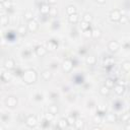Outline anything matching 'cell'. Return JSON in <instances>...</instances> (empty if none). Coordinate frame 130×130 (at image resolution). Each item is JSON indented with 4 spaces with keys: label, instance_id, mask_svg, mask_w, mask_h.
Instances as JSON below:
<instances>
[{
    "label": "cell",
    "instance_id": "14",
    "mask_svg": "<svg viewBox=\"0 0 130 130\" xmlns=\"http://www.w3.org/2000/svg\"><path fill=\"white\" fill-rule=\"evenodd\" d=\"M101 36H102V30H101L100 28L95 27V28L91 29V37H93L94 39H98V38H100Z\"/></svg>",
    "mask_w": 130,
    "mask_h": 130
},
{
    "label": "cell",
    "instance_id": "45",
    "mask_svg": "<svg viewBox=\"0 0 130 130\" xmlns=\"http://www.w3.org/2000/svg\"><path fill=\"white\" fill-rule=\"evenodd\" d=\"M129 87H130V84H129Z\"/></svg>",
    "mask_w": 130,
    "mask_h": 130
},
{
    "label": "cell",
    "instance_id": "33",
    "mask_svg": "<svg viewBox=\"0 0 130 130\" xmlns=\"http://www.w3.org/2000/svg\"><path fill=\"white\" fill-rule=\"evenodd\" d=\"M8 23V17L5 16V15H2L1 16V24L2 25H6Z\"/></svg>",
    "mask_w": 130,
    "mask_h": 130
},
{
    "label": "cell",
    "instance_id": "21",
    "mask_svg": "<svg viewBox=\"0 0 130 130\" xmlns=\"http://www.w3.org/2000/svg\"><path fill=\"white\" fill-rule=\"evenodd\" d=\"M86 63L88 65H93L95 63V57L94 56H88V57H86Z\"/></svg>",
    "mask_w": 130,
    "mask_h": 130
},
{
    "label": "cell",
    "instance_id": "41",
    "mask_svg": "<svg viewBox=\"0 0 130 130\" xmlns=\"http://www.w3.org/2000/svg\"><path fill=\"white\" fill-rule=\"evenodd\" d=\"M98 3H100V4H104L105 2H106V0H95Z\"/></svg>",
    "mask_w": 130,
    "mask_h": 130
},
{
    "label": "cell",
    "instance_id": "26",
    "mask_svg": "<svg viewBox=\"0 0 130 130\" xmlns=\"http://www.w3.org/2000/svg\"><path fill=\"white\" fill-rule=\"evenodd\" d=\"M49 112L52 113V114H54V115H56V114L58 113V108H57V106H55V105L50 106V107H49Z\"/></svg>",
    "mask_w": 130,
    "mask_h": 130
},
{
    "label": "cell",
    "instance_id": "9",
    "mask_svg": "<svg viewBox=\"0 0 130 130\" xmlns=\"http://www.w3.org/2000/svg\"><path fill=\"white\" fill-rule=\"evenodd\" d=\"M108 48L111 52H117L118 49H119V44L117 41H111L108 45Z\"/></svg>",
    "mask_w": 130,
    "mask_h": 130
},
{
    "label": "cell",
    "instance_id": "44",
    "mask_svg": "<svg viewBox=\"0 0 130 130\" xmlns=\"http://www.w3.org/2000/svg\"><path fill=\"white\" fill-rule=\"evenodd\" d=\"M129 22H130V18H129Z\"/></svg>",
    "mask_w": 130,
    "mask_h": 130
},
{
    "label": "cell",
    "instance_id": "25",
    "mask_svg": "<svg viewBox=\"0 0 130 130\" xmlns=\"http://www.w3.org/2000/svg\"><path fill=\"white\" fill-rule=\"evenodd\" d=\"M26 29H27V26L25 27L24 25H19L17 31H18L20 35H25V34H26Z\"/></svg>",
    "mask_w": 130,
    "mask_h": 130
},
{
    "label": "cell",
    "instance_id": "13",
    "mask_svg": "<svg viewBox=\"0 0 130 130\" xmlns=\"http://www.w3.org/2000/svg\"><path fill=\"white\" fill-rule=\"evenodd\" d=\"M56 48H57V43L54 42L53 40H52V41H49V42L47 43V50H49V51H54Z\"/></svg>",
    "mask_w": 130,
    "mask_h": 130
},
{
    "label": "cell",
    "instance_id": "36",
    "mask_svg": "<svg viewBox=\"0 0 130 130\" xmlns=\"http://www.w3.org/2000/svg\"><path fill=\"white\" fill-rule=\"evenodd\" d=\"M129 118H130V113H129V114H125V115L122 117V120H123V121H125V122H127Z\"/></svg>",
    "mask_w": 130,
    "mask_h": 130
},
{
    "label": "cell",
    "instance_id": "37",
    "mask_svg": "<svg viewBox=\"0 0 130 130\" xmlns=\"http://www.w3.org/2000/svg\"><path fill=\"white\" fill-rule=\"evenodd\" d=\"M56 13H57V10H56L55 8H51V10H50V13H49V14H51L52 16H55V15H56Z\"/></svg>",
    "mask_w": 130,
    "mask_h": 130
},
{
    "label": "cell",
    "instance_id": "43",
    "mask_svg": "<svg viewBox=\"0 0 130 130\" xmlns=\"http://www.w3.org/2000/svg\"><path fill=\"white\" fill-rule=\"evenodd\" d=\"M127 123H130V118L128 119V121H127Z\"/></svg>",
    "mask_w": 130,
    "mask_h": 130
},
{
    "label": "cell",
    "instance_id": "8",
    "mask_svg": "<svg viewBox=\"0 0 130 130\" xmlns=\"http://www.w3.org/2000/svg\"><path fill=\"white\" fill-rule=\"evenodd\" d=\"M4 67H5V69H7V70H11V69H13V68L15 67V62H14L11 58H8V59H6L5 62H4Z\"/></svg>",
    "mask_w": 130,
    "mask_h": 130
},
{
    "label": "cell",
    "instance_id": "22",
    "mask_svg": "<svg viewBox=\"0 0 130 130\" xmlns=\"http://www.w3.org/2000/svg\"><path fill=\"white\" fill-rule=\"evenodd\" d=\"M107 121L110 123H114L116 121V115L115 114H108L107 115Z\"/></svg>",
    "mask_w": 130,
    "mask_h": 130
},
{
    "label": "cell",
    "instance_id": "20",
    "mask_svg": "<svg viewBox=\"0 0 130 130\" xmlns=\"http://www.w3.org/2000/svg\"><path fill=\"white\" fill-rule=\"evenodd\" d=\"M24 18H25L27 21H29V20L34 19V14H32V12H31V11H29V10L25 11V12H24Z\"/></svg>",
    "mask_w": 130,
    "mask_h": 130
},
{
    "label": "cell",
    "instance_id": "10",
    "mask_svg": "<svg viewBox=\"0 0 130 130\" xmlns=\"http://www.w3.org/2000/svg\"><path fill=\"white\" fill-rule=\"evenodd\" d=\"M50 10H51V8H50L49 4H46V3L42 4L41 7H40V11H41V13L44 14V15L49 14V13H50Z\"/></svg>",
    "mask_w": 130,
    "mask_h": 130
},
{
    "label": "cell",
    "instance_id": "15",
    "mask_svg": "<svg viewBox=\"0 0 130 130\" xmlns=\"http://www.w3.org/2000/svg\"><path fill=\"white\" fill-rule=\"evenodd\" d=\"M78 19H79V17L77 15V13H74V14H71L68 16V21L70 23H76L78 21Z\"/></svg>",
    "mask_w": 130,
    "mask_h": 130
},
{
    "label": "cell",
    "instance_id": "16",
    "mask_svg": "<svg viewBox=\"0 0 130 130\" xmlns=\"http://www.w3.org/2000/svg\"><path fill=\"white\" fill-rule=\"evenodd\" d=\"M100 92H101V94H103V95H107V94H109V92H110V87H108L106 84H104V85H102V86L100 87Z\"/></svg>",
    "mask_w": 130,
    "mask_h": 130
},
{
    "label": "cell",
    "instance_id": "12",
    "mask_svg": "<svg viewBox=\"0 0 130 130\" xmlns=\"http://www.w3.org/2000/svg\"><path fill=\"white\" fill-rule=\"evenodd\" d=\"M68 126H69V124H68L67 118H66V119H65V118H62V119L59 120V122H58V127H59V128L65 129V128H67Z\"/></svg>",
    "mask_w": 130,
    "mask_h": 130
},
{
    "label": "cell",
    "instance_id": "32",
    "mask_svg": "<svg viewBox=\"0 0 130 130\" xmlns=\"http://www.w3.org/2000/svg\"><path fill=\"white\" fill-rule=\"evenodd\" d=\"M54 117H55V115H54V114H52V113H50V112H49L48 114H46V116H45L46 120H47V121H49V122H50V121H52V120L54 119Z\"/></svg>",
    "mask_w": 130,
    "mask_h": 130
},
{
    "label": "cell",
    "instance_id": "30",
    "mask_svg": "<svg viewBox=\"0 0 130 130\" xmlns=\"http://www.w3.org/2000/svg\"><path fill=\"white\" fill-rule=\"evenodd\" d=\"M75 127L76 128H78V129H80V128H82L83 127V121L82 120H80V119H76V121H75Z\"/></svg>",
    "mask_w": 130,
    "mask_h": 130
},
{
    "label": "cell",
    "instance_id": "29",
    "mask_svg": "<svg viewBox=\"0 0 130 130\" xmlns=\"http://www.w3.org/2000/svg\"><path fill=\"white\" fill-rule=\"evenodd\" d=\"M67 121H68V124H69V126H72V125H74V124H75V121H76V119H75V117H73V116L71 115V116H69V117L67 118Z\"/></svg>",
    "mask_w": 130,
    "mask_h": 130
},
{
    "label": "cell",
    "instance_id": "19",
    "mask_svg": "<svg viewBox=\"0 0 130 130\" xmlns=\"http://www.w3.org/2000/svg\"><path fill=\"white\" fill-rule=\"evenodd\" d=\"M11 73H9V72H3L2 73V75H1V78H2V80L3 81H9L10 79H11Z\"/></svg>",
    "mask_w": 130,
    "mask_h": 130
},
{
    "label": "cell",
    "instance_id": "1",
    "mask_svg": "<svg viewBox=\"0 0 130 130\" xmlns=\"http://www.w3.org/2000/svg\"><path fill=\"white\" fill-rule=\"evenodd\" d=\"M37 78H38V75L36 70L34 69H27L22 73V80L27 84H31L36 82Z\"/></svg>",
    "mask_w": 130,
    "mask_h": 130
},
{
    "label": "cell",
    "instance_id": "39",
    "mask_svg": "<svg viewBox=\"0 0 130 130\" xmlns=\"http://www.w3.org/2000/svg\"><path fill=\"white\" fill-rule=\"evenodd\" d=\"M57 3V0H48V4H51V5H55Z\"/></svg>",
    "mask_w": 130,
    "mask_h": 130
},
{
    "label": "cell",
    "instance_id": "46",
    "mask_svg": "<svg viewBox=\"0 0 130 130\" xmlns=\"http://www.w3.org/2000/svg\"><path fill=\"white\" fill-rule=\"evenodd\" d=\"M129 113H130V110H129Z\"/></svg>",
    "mask_w": 130,
    "mask_h": 130
},
{
    "label": "cell",
    "instance_id": "35",
    "mask_svg": "<svg viewBox=\"0 0 130 130\" xmlns=\"http://www.w3.org/2000/svg\"><path fill=\"white\" fill-rule=\"evenodd\" d=\"M85 37H91V29H89V28H87V29H85L84 30V34H83Z\"/></svg>",
    "mask_w": 130,
    "mask_h": 130
},
{
    "label": "cell",
    "instance_id": "4",
    "mask_svg": "<svg viewBox=\"0 0 130 130\" xmlns=\"http://www.w3.org/2000/svg\"><path fill=\"white\" fill-rule=\"evenodd\" d=\"M5 105L9 108H15L16 105H17V99L13 95H10L8 98H6L5 100Z\"/></svg>",
    "mask_w": 130,
    "mask_h": 130
},
{
    "label": "cell",
    "instance_id": "23",
    "mask_svg": "<svg viewBox=\"0 0 130 130\" xmlns=\"http://www.w3.org/2000/svg\"><path fill=\"white\" fill-rule=\"evenodd\" d=\"M122 69L125 71H129L130 70V61H124L122 63Z\"/></svg>",
    "mask_w": 130,
    "mask_h": 130
},
{
    "label": "cell",
    "instance_id": "42",
    "mask_svg": "<svg viewBox=\"0 0 130 130\" xmlns=\"http://www.w3.org/2000/svg\"><path fill=\"white\" fill-rule=\"evenodd\" d=\"M104 105H101L100 107H99V110H101V111H103V110H105V107H103Z\"/></svg>",
    "mask_w": 130,
    "mask_h": 130
},
{
    "label": "cell",
    "instance_id": "27",
    "mask_svg": "<svg viewBox=\"0 0 130 130\" xmlns=\"http://www.w3.org/2000/svg\"><path fill=\"white\" fill-rule=\"evenodd\" d=\"M105 84L108 86V87H110V88H112V87H114V80L113 79H111V78H108V79H106V82H105Z\"/></svg>",
    "mask_w": 130,
    "mask_h": 130
},
{
    "label": "cell",
    "instance_id": "17",
    "mask_svg": "<svg viewBox=\"0 0 130 130\" xmlns=\"http://www.w3.org/2000/svg\"><path fill=\"white\" fill-rule=\"evenodd\" d=\"M42 77H43L44 80H49V79H51V77H52L51 71H49V70H44V71L42 72Z\"/></svg>",
    "mask_w": 130,
    "mask_h": 130
},
{
    "label": "cell",
    "instance_id": "47",
    "mask_svg": "<svg viewBox=\"0 0 130 130\" xmlns=\"http://www.w3.org/2000/svg\"><path fill=\"white\" fill-rule=\"evenodd\" d=\"M9 1H11V0H9Z\"/></svg>",
    "mask_w": 130,
    "mask_h": 130
},
{
    "label": "cell",
    "instance_id": "34",
    "mask_svg": "<svg viewBox=\"0 0 130 130\" xmlns=\"http://www.w3.org/2000/svg\"><path fill=\"white\" fill-rule=\"evenodd\" d=\"M127 21H129V18L126 15H122L121 18H120V20H119V22H121V23H126Z\"/></svg>",
    "mask_w": 130,
    "mask_h": 130
},
{
    "label": "cell",
    "instance_id": "5",
    "mask_svg": "<svg viewBox=\"0 0 130 130\" xmlns=\"http://www.w3.org/2000/svg\"><path fill=\"white\" fill-rule=\"evenodd\" d=\"M38 28H39V24H38V22H37L35 19H31V20L27 21V29H28L30 32L37 31Z\"/></svg>",
    "mask_w": 130,
    "mask_h": 130
},
{
    "label": "cell",
    "instance_id": "40",
    "mask_svg": "<svg viewBox=\"0 0 130 130\" xmlns=\"http://www.w3.org/2000/svg\"><path fill=\"white\" fill-rule=\"evenodd\" d=\"M125 129H126V130H130V123H127V124L125 125Z\"/></svg>",
    "mask_w": 130,
    "mask_h": 130
},
{
    "label": "cell",
    "instance_id": "31",
    "mask_svg": "<svg viewBox=\"0 0 130 130\" xmlns=\"http://www.w3.org/2000/svg\"><path fill=\"white\" fill-rule=\"evenodd\" d=\"M2 6H3V8H10L11 7V1H9V0H5L4 2H2Z\"/></svg>",
    "mask_w": 130,
    "mask_h": 130
},
{
    "label": "cell",
    "instance_id": "7",
    "mask_svg": "<svg viewBox=\"0 0 130 130\" xmlns=\"http://www.w3.org/2000/svg\"><path fill=\"white\" fill-rule=\"evenodd\" d=\"M35 52L39 57H43L47 54V49L43 46H37L36 49H35Z\"/></svg>",
    "mask_w": 130,
    "mask_h": 130
},
{
    "label": "cell",
    "instance_id": "28",
    "mask_svg": "<svg viewBox=\"0 0 130 130\" xmlns=\"http://www.w3.org/2000/svg\"><path fill=\"white\" fill-rule=\"evenodd\" d=\"M80 27H81L83 30H85V29L89 28V22H86V21L82 20V21L80 22Z\"/></svg>",
    "mask_w": 130,
    "mask_h": 130
},
{
    "label": "cell",
    "instance_id": "24",
    "mask_svg": "<svg viewBox=\"0 0 130 130\" xmlns=\"http://www.w3.org/2000/svg\"><path fill=\"white\" fill-rule=\"evenodd\" d=\"M83 20L86 21V22H91V20H92L91 14H90V13H84V15H83Z\"/></svg>",
    "mask_w": 130,
    "mask_h": 130
},
{
    "label": "cell",
    "instance_id": "6",
    "mask_svg": "<svg viewBox=\"0 0 130 130\" xmlns=\"http://www.w3.org/2000/svg\"><path fill=\"white\" fill-rule=\"evenodd\" d=\"M72 65H73L72 61H71L70 59H66V60H64V62H63V64H62V69H63L65 72H69V71L72 69Z\"/></svg>",
    "mask_w": 130,
    "mask_h": 130
},
{
    "label": "cell",
    "instance_id": "18",
    "mask_svg": "<svg viewBox=\"0 0 130 130\" xmlns=\"http://www.w3.org/2000/svg\"><path fill=\"white\" fill-rule=\"evenodd\" d=\"M66 12H67L68 15H71V14L76 13V8H75V6H73V5H69V6H67V8H66Z\"/></svg>",
    "mask_w": 130,
    "mask_h": 130
},
{
    "label": "cell",
    "instance_id": "11",
    "mask_svg": "<svg viewBox=\"0 0 130 130\" xmlns=\"http://www.w3.org/2000/svg\"><path fill=\"white\" fill-rule=\"evenodd\" d=\"M124 90H125V87H124V85H122V84H115L114 85V91L117 93V94H122L123 92H124Z\"/></svg>",
    "mask_w": 130,
    "mask_h": 130
},
{
    "label": "cell",
    "instance_id": "38",
    "mask_svg": "<svg viewBox=\"0 0 130 130\" xmlns=\"http://www.w3.org/2000/svg\"><path fill=\"white\" fill-rule=\"evenodd\" d=\"M93 121H94V123H101V117L100 116H95L93 118Z\"/></svg>",
    "mask_w": 130,
    "mask_h": 130
},
{
    "label": "cell",
    "instance_id": "3",
    "mask_svg": "<svg viewBox=\"0 0 130 130\" xmlns=\"http://www.w3.org/2000/svg\"><path fill=\"white\" fill-rule=\"evenodd\" d=\"M122 14H121V11L118 10V9H114L110 12V19L112 21H119L120 18H121Z\"/></svg>",
    "mask_w": 130,
    "mask_h": 130
},
{
    "label": "cell",
    "instance_id": "2",
    "mask_svg": "<svg viewBox=\"0 0 130 130\" xmlns=\"http://www.w3.org/2000/svg\"><path fill=\"white\" fill-rule=\"evenodd\" d=\"M25 124H26V126L29 127V128L36 127L37 124H38V120H37L36 116H32V115L28 116V117L26 118V120H25Z\"/></svg>",
    "mask_w": 130,
    "mask_h": 130
}]
</instances>
